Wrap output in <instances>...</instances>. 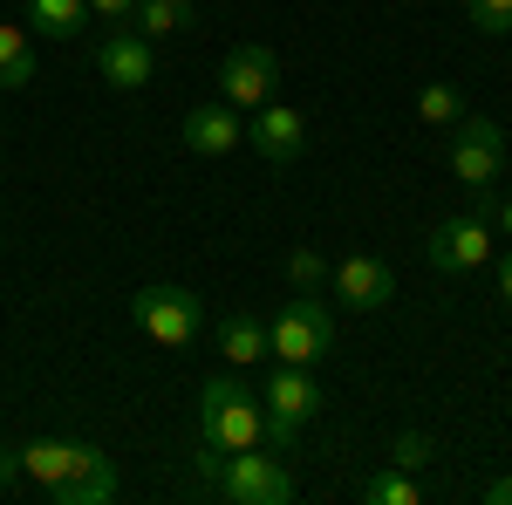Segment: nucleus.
Here are the masks:
<instances>
[{
  "instance_id": "obj_4",
  "label": "nucleus",
  "mask_w": 512,
  "mask_h": 505,
  "mask_svg": "<svg viewBox=\"0 0 512 505\" xmlns=\"http://www.w3.org/2000/svg\"><path fill=\"white\" fill-rule=\"evenodd\" d=\"M212 485H219V499L226 505H287L294 499V478L280 458H267L260 444H246V451H226L219 471H212Z\"/></svg>"
},
{
  "instance_id": "obj_28",
  "label": "nucleus",
  "mask_w": 512,
  "mask_h": 505,
  "mask_svg": "<svg viewBox=\"0 0 512 505\" xmlns=\"http://www.w3.org/2000/svg\"><path fill=\"white\" fill-rule=\"evenodd\" d=\"M171 7H192V0H171Z\"/></svg>"
},
{
  "instance_id": "obj_8",
  "label": "nucleus",
  "mask_w": 512,
  "mask_h": 505,
  "mask_svg": "<svg viewBox=\"0 0 512 505\" xmlns=\"http://www.w3.org/2000/svg\"><path fill=\"white\" fill-rule=\"evenodd\" d=\"M274 89H280V62H274V48H260V41H246V48H233L219 62V103H233V110L274 103Z\"/></svg>"
},
{
  "instance_id": "obj_6",
  "label": "nucleus",
  "mask_w": 512,
  "mask_h": 505,
  "mask_svg": "<svg viewBox=\"0 0 512 505\" xmlns=\"http://www.w3.org/2000/svg\"><path fill=\"white\" fill-rule=\"evenodd\" d=\"M260 403H267V444H274V451H294L301 424H308V417L321 410V383H315V369L274 362V376H267V389H260Z\"/></svg>"
},
{
  "instance_id": "obj_25",
  "label": "nucleus",
  "mask_w": 512,
  "mask_h": 505,
  "mask_svg": "<svg viewBox=\"0 0 512 505\" xmlns=\"http://www.w3.org/2000/svg\"><path fill=\"white\" fill-rule=\"evenodd\" d=\"M485 505H512V478H492L485 485Z\"/></svg>"
},
{
  "instance_id": "obj_19",
  "label": "nucleus",
  "mask_w": 512,
  "mask_h": 505,
  "mask_svg": "<svg viewBox=\"0 0 512 505\" xmlns=\"http://www.w3.org/2000/svg\"><path fill=\"white\" fill-rule=\"evenodd\" d=\"M417 117L431 123V130H451V123L465 117V103H458V89H451V82H431V89L417 96Z\"/></svg>"
},
{
  "instance_id": "obj_18",
  "label": "nucleus",
  "mask_w": 512,
  "mask_h": 505,
  "mask_svg": "<svg viewBox=\"0 0 512 505\" xmlns=\"http://www.w3.org/2000/svg\"><path fill=\"white\" fill-rule=\"evenodd\" d=\"M130 21H137V35H178V28H192V7H171V0H137V14H130Z\"/></svg>"
},
{
  "instance_id": "obj_26",
  "label": "nucleus",
  "mask_w": 512,
  "mask_h": 505,
  "mask_svg": "<svg viewBox=\"0 0 512 505\" xmlns=\"http://www.w3.org/2000/svg\"><path fill=\"white\" fill-rule=\"evenodd\" d=\"M499 294H506V308H512V246H506V260H499Z\"/></svg>"
},
{
  "instance_id": "obj_7",
  "label": "nucleus",
  "mask_w": 512,
  "mask_h": 505,
  "mask_svg": "<svg viewBox=\"0 0 512 505\" xmlns=\"http://www.w3.org/2000/svg\"><path fill=\"white\" fill-rule=\"evenodd\" d=\"M506 171V130L492 117H458L451 123V178L478 192V185H499Z\"/></svg>"
},
{
  "instance_id": "obj_11",
  "label": "nucleus",
  "mask_w": 512,
  "mask_h": 505,
  "mask_svg": "<svg viewBox=\"0 0 512 505\" xmlns=\"http://www.w3.org/2000/svg\"><path fill=\"white\" fill-rule=\"evenodd\" d=\"M246 144L267 157V164H294V157L308 151V117L301 110H287V103H260L253 110V123H246Z\"/></svg>"
},
{
  "instance_id": "obj_16",
  "label": "nucleus",
  "mask_w": 512,
  "mask_h": 505,
  "mask_svg": "<svg viewBox=\"0 0 512 505\" xmlns=\"http://www.w3.org/2000/svg\"><path fill=\"white\" fill-rule=\"evenodd\" d=\"M219 349H226V362H260L267 355V321L260 314H226L219 321Z\"/></svg>"
},
{
  "instance_id": "obj_17",
  "label": "nucleus",
  "mask_w": 512,
  "mask_h": 505,
  "mask_svg": "<svg viewBox=\"0 0 512 505\" xmlns=\"http://www.w3.org/2000/svg\"><path fill=\"white\" fill-rule=\"evenodd\" d=\"M362 499L369 505H424V485H417V478H410V471H376V478H369V485H362Z\"/></svg>"
},
{
  "instance_id": "obj_15",
  "label": "nucleus",
  "mask_w": 512,
  "mask_h": 505,
  "mask_svg": "<svg viewBox=\"0 0 512 505\" xmlns=\"http://www.w3.org/2000/svg\"><path fill=\"white\" fill-rule=\"evenodd\" d=\"M28 21L55 41H76L89 28V0H28Z\"/></svg>"
},
{
  "instance_id": "obj_13",
  "label": "nucleus",
  "mask_w": 512,
  "mask_h": 505,
  "mask_svg": "<svg viewBox=\"0 0 512 505\" xmlns=\"http://www.w3.org/2000/svg\"><path fill=\"white\" fill-rule=\"evenodd\" d=\"M178 144L192 157H233L246 144V123H239L233 103H198L192 117L178 123Z\"/></svg>"
},
{
  "instance_id": "obj_10",
  "label": "nucleus",
  "mask_w": 512,
  "mask_h": 505,
  "mask_svg": "<svg viewBox=\"0 0 512 505\" xmlns=\"http://www.w3.org/2000/svg\"><path fill=\"white\" fill-rule=\"evenodd\" d=\"M424 253H431L437 273H478L485 260H492V226H485V219H472V212H465V219H444Z\"/></svg>"
},
{
  "instance_id": "obj_27",
  "label": "nucleus",
  "mask_w": 512,
  "mask_h": 505,
  "mask_svg": "<svg viewBox=\"0 0 512 505\" xmlns=\"http://www.w3.org/2000/svg\"><path fill=\"white\" fill-rule=\"evenodd\" d=\"M499 233L512 239V198H499Z\"/></svg>"
},
{
  "instance_id": "obj_12",
  "label": "nucleus",
  "mask_w": 512,
  "mask_h": 505,
  "mask_svg": "<svg viewBox=\"0 0 512 505\" xmlns=\"http://www.w3.org/2000/svg\"><path fill=\"white\" fill-rule=\"evenodd\" d=\"M335 301L355 314H376L396 301V273L376 260V253H349L342 267H335Z\"/></svg>"
},
{
  "instance_id": "obj_3",
  "label": "nucleus",
  "mask_w": 512,
  "mask_h": 505,
  "mask_svg": "<svg viewBox=\"0 0 512 505\" xmlns=\"http://www.w3.org/2000/svg\"><path fill=\"white\" fill-rule=\"evenodd\" d=\"M267 355H274V362H294V369H321V362L335 355V314H328V301L294 294V301L274 314V328H267Z\"/></svg>"
},
{
  "instance_id": "obj_2",
  "label": "nucleus",
  "mask_w": 512,
  "mask_h": 505,
  "mask_svg": "<svg viewBox=\"0 0 512 505\" xmlns=\"http://www.w3.org/2000/svg\"><path fill=\"white\" fill-rule=\"evenodd\" d=\"M198 437L212 451H246V444H267V403L239 376H212L198 396Z\"/></svg>"
},
{
  "instance_id": "obj_14",
  "label": "nucleus",
  "mask_w": 512,
  "mask_h": 505,
  "mask_svg": "<svg viewBox=\"0 0 512 505\" xmlns=\"http://www.w3.org/2000/svg\"><path fill=\"white\" fill-rule=\"evenodd\" d=\"M35 82V48L21 21H0V89H28Z\"/></svg>"
},
{
  "instance_id": "obj_20",
  "label": "nucleus",
  "mask_w": 512,
  "mask_h": 505,
  "mask_svg": "<svg viewBox=\"0 0 512 505\" xmlns=\"http://www.w3.org/2000/svg\"><path fill=\"white\" fill-rule=\"evenodd\" d=\"M431 458H437V437H424V430H403V437L390 444V465L396 471H424Z\"/></svg>"
},
{
  "instance_id": "obj_5",
  "label": "nucleus",
  "mask_w": 512,
  "mask_h": 505,
  "mask_svg": "<svg viewBox=\"0 0 512 505\" xmlns=\"http://www.w3.org/2000/svg\"><path fill=\"white\" fill-rule=\"evenodd\" d=\"M130 314H137V328L158 349H192L198 328H205V301H198L192 287H137L130 294Z\"/></svg>"
},
{
  "instance_id": "obj_21",
  "label": "nucleus",
  "mask_w": 512,
  "mask_h": 505,
  "mask_svg": "<svg viewBox=\"0 0 512 505\" xmlns=\"http://www.w3.org/2000/svg\"><path fill=\"white\" fill-rule=\"evenodd\" d=\"M287 280H294V287H321V280H328V260L308 253V246H294V253H287Z\"/></svg>"
},
{
  "instance_id": "obj_24",
  "label": "nucleus",
  "mask_w": 512,
  "mask_h": 505,
  "mask_svg": "<svg viewBox=\"0 0 512 505\" xmlns=\"http://www.w3.org/2000/svg\"><path fill=\"white\" fill-rule=\"evenodd\" d=\"M21 478H28V471H21V451H0V492L21 485Z\"/></svg>"
},
{
  "instance_id": "obj_22",
  "label": "nucleus",
  "mask_w": 512,
  "mask_h": 505,
  "mask_svg": "<svg viewBox=\"0 0 512 505\" xmlns=\"http://www.w3.org/2000/svg\"><path fill=\"white\" fill-rule=\"evenodd\" d=\"M472 7V21L485 35H512V0H465Z\"/></svg>"
},
{
  "instance_id": "obj_9",
  "label": "nucleus",
  "mask_w": 512,
  "mask_h": 505,
  "mask_svg": "<svg viewBox=\"0 0 512 505\" xmlns=\"http://www.w3.org/2000/svg\"><path fill=\"white\" fill-rule=\"evenodd\" d=\"M96 69H103V82H110V89H123V96H130V89H144V82L158 76V41L117 21V28L103 35V48H96Z\"/></svg>"
},
{
  "instance_id": "obj_23",
  "label": "nucleus",
  "mask_w": 512,
  "mask_h": 505,
  "mask_svg": "<svg viewBox=\"0 0 512 505\" xmlns=\"http://www.w3.org/2000/svg\"><path fill=\"white\" fill-rule=\"evenodd\" d=\"M89 14H103V21H130L137 0H89Z\"/></svg>"
},
{
  "instance_id": "obj_1",
  "label": "nucleus",
  "mask_w": 512,
  "mask_h": 505,
  "mask_svg": "<svg viewBox=\"0 0 512 505\" xmlns=\"http://www.w3.org/2000/svg\"><path fill=\"white\" fill-rule=\"evenodd\" d=\"M21 471L41 492H55V505H110L117 499V465L96 444H28Z\"/></svg>"
}]
</instances>
